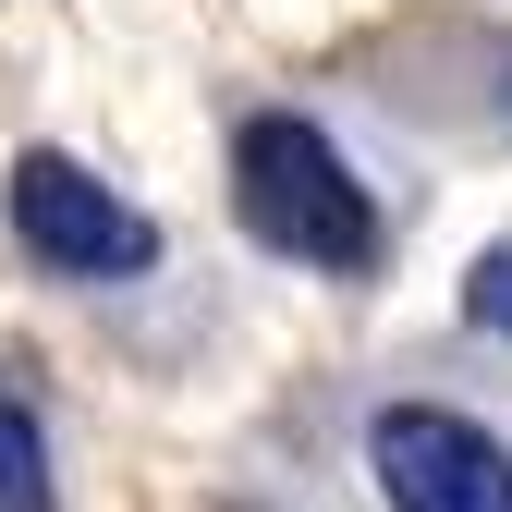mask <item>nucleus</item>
<instances>
[{
	"label": "nucleus",
	"mask_w": 512,
	"mask_h": 512,
	"mask_svg": "<svg viewBox=\"0 0 512 512\" xmlns=\"http://www.w3.org/2000/svg\"><path fill=\"white\" fill-rule=\"evenodd\" d=\"M464 305H476V330H500V342H512V244H488L476 269H464Z\"/></svg>",
	"instance_id": "5"
},
{
	"label": "nucleus",
	"mask_w": 512,
	"mask_h": 512,
	"mask_svg": "<svg viewBox=\"0 0 512 512\" xmlns=\"http://www.w3.org/2000/svg\"><path fill=\"white\" fill-rule=\"evenodd\" d=\"M232 208H244L256 244L305 256V269H366V256H378L366 183H354L342 147L317 135V122H293V110H256L244 135H232Z\"/></svg>",
	"instance_id": "1"
},
{
	"label": "nucleus",
	"mask_w": 512,
	"mask_h": 512,
	"mask_svg": "<svg viewBox=\"0 0 512 512\" xmlns=\"http://www.w3.org/2000/svg\"><path fill=\"white\" fill-rule=\"evenodd\" d=\"M0 512H49V439L25 403H0Z\"/></svg>",
	"instance_id": "4"
},
{
	"label": "nucleus",
	"mask_w": 512,
	"mask_h": 512,
	"mask_svg": "<svg viewBox=\"0 0 512 512\" xmlns=\"http://www.w3.org/2000/svg\"><path fill=\"white\" fill-rule=\"evenodd\" d=\"M13 232H25V256L86 269V281H98V269H147V244H159L98 171H74L61 147H25V159H13Z\"/></svg>",
	"instance_id": "3"
},
{
	"label": "nucleus",
	"mask_w": 512,
	"mask_h": 512,
	"mask_svg": "<svg viewBox=\"0 0 512 512\" xmlns=\"http://www.w3.org/2000/svg\"><path fill=\"white\" fill-rule=\"evenodd\" d=\"M378 488H391V512H512V452L488 427L439 415V403H391L366 439Z\"/></svg>",
	"instance_id": "2"
}]
</instances>
